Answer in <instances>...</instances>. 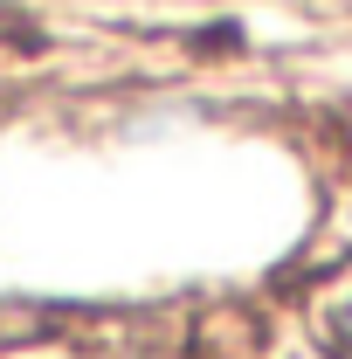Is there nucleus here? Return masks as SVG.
I'll list each match as a JSON object with an SVG mask.
<instances>
[{
  "instance_id": "obj_1",
  "label": "nucleus",
  "mask_w": 352,
  "mask_h": 359,
  "mask_svg": "<svg viewBox=\"0 0 352 359\" xmlns=\"http://www.w3.org/2000/svg\"><path fill=\"white\" fill-rule=\"evenodd\" d=\"M346 332H352V311H346Z\"/></svg>"
}]
</instances>
